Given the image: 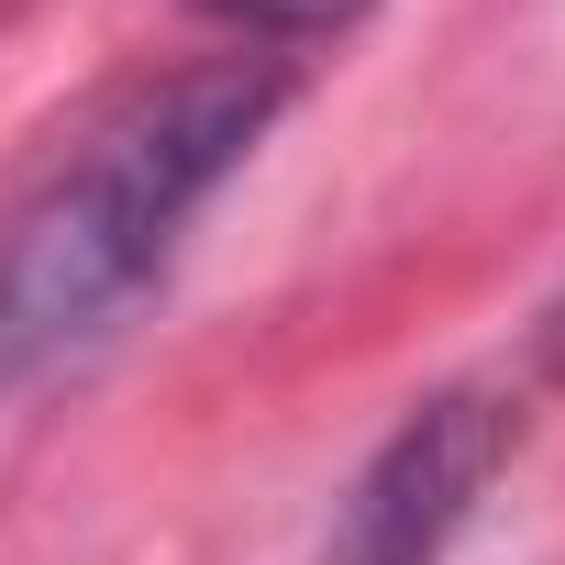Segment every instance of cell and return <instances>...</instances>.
Returning a JSON list of instances; mask_svg holds the SVG:
<instances>
[{"mask_svg":"<svg viewBox=\"0 0 565 565\" xmlns=\"http://www.w3.org/2000/svg\"><path fill=\"white\" fill-rule=\"evenodd\" d=\"M277 111H289L277 56H211L78 122V145L0 211V399L45 377L56 355L100 344L156 289L178 233L266 145Z\"/></svg>","mask_w":565,"mask_h":565,"instance_id":"cell-1","label":"cell"},{"mask_svg":"<svg viewBox=\"0 0 565 565\" xmlns=\"http://www.w3.org/2000/svg\"><path fill=\"white\" fill-rule=\"evenodd\" d=\"M510 444H521L510 388H477V377L422 388V399L388 422V444L355 466L322 565H444L455 532L477 521L488 477L510 466Z\"/></svg>","mask_w":565,"mask_h":565,"instance_id":"cell-2","label":"cell"},{"mask_svg":"<svg viewBox=\"0 0 565 565\" xmlns=\"http://www.w3.org/2000/svg\"><path fill=\"white\" fill-rule=\"evenodd\" d=\"M189 12H211L233 45H311V34H344L355 12H366V0H189Z\"/></svg>","mask_w":565,"mask_h":565,"instance_id":"cell-3","label":"cell"},{"mask_svg":"<svg viewBox=\"0 0 565 565\" xmlns=\"http://www.w3.org/2000/svg\"><path fill=\"white\" fill-rule=\"evenodd\" d=\"M543 366L565 377V289H554V311H543Z\"/></svg>","mask_w":565,"mask_h":565,"instance_id":"cell-4","label":"cell"}]
</instances>
